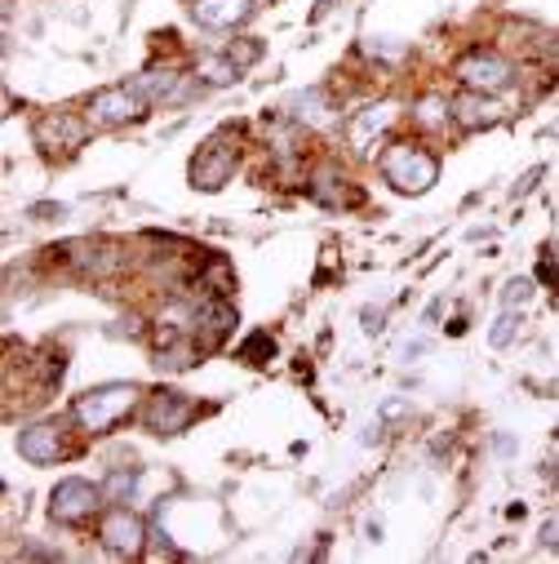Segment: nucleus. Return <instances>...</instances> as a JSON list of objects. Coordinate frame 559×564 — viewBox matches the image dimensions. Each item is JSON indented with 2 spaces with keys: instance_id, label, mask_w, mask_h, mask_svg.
<instances>
[{
  "instance_id": "f257e3e1",
  "label": "nucleus",
  "mask_w": 559,
  "mask_h": 564,
  "mask_svg": "<svg viewBox=\"0 0 559 564\" xmlns=\"http://www.w3.org/2000/svg\"><path fill=\"white\" fill-rule=\"evenodd\" d=\"M382 178L399 192H427L440 178V161L427 148H413V143H395L382 152Z\"/></svg>"
},
{
  "instance_id": "f03ea898",
  "label": "nucleus",
  "mask_w": 559,
  "mask_h": 564,
  "mask_svg": "<svg viewBox=\"0 0 559 564\" xmlns=\"http://www.w3.org/2000/svg\"><path fill=\"white\" fill-rule=\"evenodd\" d=\"M133 400H138V387L133 382H107V387H94V391H85L80 400H76V422L85 432H107V427H116V422L133 409Z\"/></svg>"
},
{
  "instance_id": "7ed1b4c3",
  "label": "nucleus",
  "mask_w": 559,
  "mask_h": 564,
  "mask_svg": "<svg viewBox=\"0 0 559 564\" xmlns=\"http://www.w3.org/2000/svg\"><path fill=\"white\" fill-rule=\"evenodd\" d=\"M98 502H102V489H94L89 480H58L54 485V494H50V516L58 520V524H80V520H89L94 511H98Z\"/></svg>"
},
{
  "instance_id": "20e7f679",
  "label": "nucleus",
  "mask_w": 559,
  "mask_h": 564,
  "mask_svg": "<svg viewBox=\"0 0 559 564\" xmlns=\"http://www.w3.org/2000/svg\"><path fill=\"white\" fill-rule=\"evenodd\" d=\"M98 542L111 555H138V551H143V542H147V529H143V520H138L129 507H111L98 520Z\"/></svg>"
},
{
  "instance_id": "39448f33",
  "label": "nucleus",
  "mask_w": 559,
  "mask_h": 564,
  "mask_svg": "<svg viewBox=\"0 0 559 564\" xmlns=\"http://www.w3.org/2000/svg\"><path fill=\"white\" fill-rule=\"evenodd\" d=\"M511 63L502 58V54H493V50H471L462 63H458V80L467 85V89H480V94H497V89H506L511 85Z\"/></svg>"
},
{
  "instance_id": "423d86ee",
  "label": "nucleus",
  "mask_w": 559,
  "mask_h": 564,
  "mask_svg": "<svg viewBox=\"0 0 559 564\" xmlns=\"http://www.w3.org/2000/svg\"><path fill=\"white\" fill-rule=\"evenodd\" d=\"M138 116H143V94L129 89V85H107L89 98V120L102 129H116V124L138 120Z\"/></svg>"
},
{
  "instance_id": "0eeeda50",
  "label": "nucleus",
  "mask_w": 559,
  "mask_h": 564,
  "mask_svg": "<svg viewBox=\"0 0 559 564\" xmlns=\"http://www.w3.org/2000/svg\"><path fill=\"white\" fill-rule=\"evenodd\" d=\"M196 417V404L183 395V391H156L152 395V404H147V427L156 432V436H178L187 422Z\"/></svg>"
},
{
  "instance_id": "6e6552de",
  "label": "nucleus",
  "mask_w": 559,
  "mask_h": 564,
  "mask_svg": "<svg viewBox=\"0 0 559 564\" xmlns=\"http://www.w3.org/2000/svg\"><path fill=\"white\" fill-rule=\"evenodd\" d=\"M231 174H235V152H231V148L209 143V148L191 161V187H200V192H218V187H227Z\"/></svg>"
},
{
  "instance_id": "1a4fd4ad",
  "label": "nucleus",
  "mask_w": 559,
  "mask_h": 564,
  "mask_svg": "<svg viewBox=\"0 0 559 564\" xmlns=\"http://www.w3.org/2000/svg\"><path fill=\"white\" fill-rule=\"evenodd\" d=\"M36 143L45 148V152H72V148H80L85 143V124L72 116V111H45L41 120H36Z\"/></svg>"
},
{
  "instance_id": "9d476101",
  "label": "nucleus",
  "mask_w": 559,
  "mask_h": 564,
  "mask_svg": "<svg viewBox=\"0 0 559 564\" xmlns=\"http://www.w3.org/2000/svg\"><path fill=\"white\" fill-rule=\"evenodd\" d=\"M19 454L28 463H36V467L58 463V454H63V427H58V422H36V427H23Z\"/></svg>"
},
{
  "instance_id": "9b49d317",
  "label": "nucleus",
  "mask_w": 559,
  "mask_h": 564,
  "mask_svg": "<svg viewBox=\"0 0 559 564\" xmlns=\"http://www.w3.org/2000/svg\"><path fill=\"white\" fill-rule=\"evenodd\" d=\"M453 120L462 129H489V124L502 120V107L493 98H484L480 89H467L462 98H453Z\"/></svg>"
},
{
  "instance_id": "f8f14e48",
  "label": "nucleus",
  "mask_w": 559,
  "mask_h": 564,
  "mask_svg": "<svg viewBox=\"0 0 559 564\" xmlns=\"http://www.w3.org/2000/svg\"><path fill=\"white\" fill-rule=\"evenodd\" d=\"M253 14V0H196L200 28H240Z\"/></svg>"
},
{
  "instance_id": "ddd939ff",
  "label": "nucleus",
  "mask_w": 559,
  "mask_h": 564,
  "mask_svg": "<svg viewBox=\"0 0 559 564\" xmlns=\"http://www.w3.org/2000/svg\"><path fill=\"white\" fill-rule=\"evenodd\" d=\"M196 325H200L209 338H222V334L235 329V307H231L222 294H218V299H205L200 312H196Z\"/></svg>"
},
{
  "instance_id": "4468645a",
  "label": "nucleus",
  "mask_w": 559,
  "mask_h": 564,
  "mask_svg": "<svg viewBox=\"0 0 559 564\" xmlns=\"http://www.w3.org/2000/svg\"><path fill=\"white\" fill-rule=\"evenodd\" d=\"M67 253H72V262H76L80 271H94V275H102V271H116V267H120V258H116L111 249L94 245V240H76V245H67Z\"/></svg>"
},
{
  "instance_id": "2eb2a0df",
  "label": "nucleus",
  "mask_w": 559,
  "mask_h": 564,
  "mask_svg": "<svg viewBox=\"0 0 559 564\" xmlns=\"http://www.w3.org/2000/svg\"><path fill=\"white\" fill-rule=\"evenodd\" d=\"M174 72H143V76H138L133 80V89L138 94H143V98H169V89H174Z\"/></svg>"
},
{
  "instance_id": "dca6fc26",
  "label": "nucleus",
  "mask_w": 559,
  "mask_h": 564,
  "mask_svg": "<svg viewBox=\"0 0 559 564\" xmlns=\"http://www.w3.org/2000/svg\"><path fill=\"white\" fill-rule=\"evenodd\" d=\"M205 85H231L235 76H240V67L231 63V58H205L200 63V72H196Z\"/></svg>"
},
{
  "instance_id": "f3484780",
  "label": "nucleus",
  "mask_w": 559,
  "mask_h": 564,
  "mask_svg": "<svg viewBox=\"0 0 559 564\" xmlns=\"http://www.w3.org/2000/svg\"><path fill=\"white\" fill-rule=\"evenodd\" d=\"M311 196H316L320 205H342V192H338V174H333V170H320V174L311 178Z\"/></svg>"
},
{
  "instance_id": "a211bd4d",
  "label": "nucleus",
  "mask_w": 559,
  "mask_h": 564,
  "mask_svg": "<svg viewBox=\"0 0 559 564\" xmlns=\"http://www.w3.org/2000/svg\"><path fill=\"white\" fill-rule=\"evenodd\" d=\"M449 116H453V102H445V98H423L417 102V124H440Z\"/></svg>"
},
{
  "instance_id": "6ab92c4d",
  "label": "nucleus",
  "mask_w": 559,
  "mask_h": 564,
  "mask_svg": "<svg viewBox=\"0 0 559 564\" xmlns=\"http://www.w3.org/2000/svg\"><path fill=\"white\" fill-rule=\"evenodd\" d=\"M262 356H266V360L275 356V343H271V334H253L249 343H240V360H249V365H262Z\"/></svg>"
},
{
  "instance_id": "aec40b11",
  "label": "nucleus",
  "mask_w": 559,
  "mask_h": 564,
  "mask_svg": "<svg viewBox=\"0 0 559 564\" xmlns=\"http://www.w3.org/2000/svg\"><path fill=\"white\" fill-rule=\"evenodd\" d=\"M391 120V107H369L360 120H355V143H364V138L373 133V129H382Z\"/></svg>"
},
{
  "instance_id": "412c9836",
  "label": "nucleus",
  "mask_w": 559,
  "mask_h": 564,
  "mask_svg": "<svg viewBox=\"0 0 559 564\" xmlns=\"http://www.w3.org/2000/svg\"><path fill=\"white\" fill-rule=\"evenodd\" d=\"M133 485H138V471H116V476L102 485V494H107V498H124Z\"/></svg>"
},
{
  "instance_id": "4be33fe9",
  "label": "nucleus",
  "mask_w": 559,
  "mask_h": 564,
  "mask_svg": "<svg viewBox=\"0 0 559 564\" xmlns=\"http://www.w3.org/2000/svg\"><path fill=\"white\" fill-rule=\"evenodd\" d=\"M502 299H506V307H515V303H528V299H533V280L515 275L511 285H506V294H502Z\"/></svg>"
},
{
  "instance_id": "5701e85b",
  "label": "nucleus",
  "mask_w": 559,
  "mask_h": 564,
  "mask_svg": "<svg viewBox=\"0 0 559 564\" xmlns=\"http://www.w3.org/2000/svg\"><path fill=\"white\" fill-rule=\"evenodd\" d=\"M227 58H231L235 67H244V63H257V58H262V45H257V41H249V45H231V50H227Z\"/></svg>"
},
{
  "instance_id": "b1692460",
  "label": "nucleus",
  "mask_w": 559,
  "mask_h": 564,
  "mask_svg": "<svg viewBox=\"0 0 559 564\" xmlns=\"http://www.w3.org/2000/svg\"><path fill=\"white\" fill-rule=\"evenodd\" d=\"M489 338H493V347H506V343L515 338V316L506 312V316H502V321L493 325V334H489Z\"/></svg>"
},
{
  "instance_id": "393cba45",
  "label": "nucleus",
  "mask_w": 559,
  "mask_h": 564,
  "mask_svg": "<svg viewBox=\"0 0 559 564\" xmlns=\"http://www.w3.org/2000/svg\"><path fill=\"white\" fill-rule=\"evenodd\" d=\"M541 546H559V520H550V524L541 529Z\"/></svg>"
}]
</instances>
